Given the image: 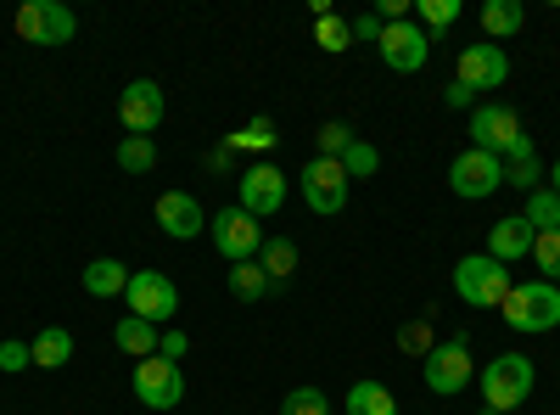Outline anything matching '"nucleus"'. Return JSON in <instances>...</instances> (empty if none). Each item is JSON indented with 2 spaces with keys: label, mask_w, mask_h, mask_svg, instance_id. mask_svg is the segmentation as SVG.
<instances>
[{
  "label": "nucleus",
  "mask_w": 560,
  "mask_h": 415,
  "mask_svg": "<svg viewBox=\"0 0 560 415\" xmlns=\"http://www.w3.org/2000/svg\"><path fill=\"white\" fill-rule=\"evenodd\" d=\"M28 365H34V348H28V343H18V337H7V343H0V371H7V377L28 371Z\"/></svg>",
  "instance_id": "36"
},
{
  "label": "nucleus",
  "mask_w": 560,
  "mask_h": 415,
  "mask_svg": "<svg viewBox=\"0 0 560 415\" xmlns=\"http://www.w3.org/2000/svg\"><path fill=\"white\" fill-rule=\"evenodd\" d=\"M544 180H549V192H555V197H560V158H555V169H549V174H544Z\"/></svg>",
  "instance_id": "41"
},
{
  "label": "nucleus",
  "mask_w": 560,
  "mask_h": 415,
  "mask_svg": "<svg viewBox=\"0 0 560 415\" xmlns=\"http://www.w3.org/2000/svg\"><path fill=\"white\" fill-rule=\"evenodd\" d=\"M510 287H516L510 269L499 258H488V253H465L454 264V292H459V303H471V309H504Z\"/></svg>",
  "instance_id": "4"
},
{
  "label": "nucleus",
  "mask_w": 560,
  "mask_h": 415,
  "mask_svg": "<svg viewBox=\"0 0 560 415\" xmlns=\"http://www.w3.org/2000/svg\"><path fill=\"white\" fill-rule=\"evenodd\" d=\"M522 23H527V7H522V0H488V7H482V28H488L493 45L510 39V34H522Z\"/></svg>",
  "instance_id": "22"
},
{
  "label": "nucleus",
  "mask_w": 560,
  "mask_h": 415,
  "mask_svg": "<svg viewBox=\"0 0 560 415\" xmlns=\"http://www.w3.org/2000/svg\"><path fill=\"white\" fill-rule=\"evenodd\" d=\"M208 169H213V174H224V169H230V147H219V152H208Z\"/></svg>",
  "instance_id": "40"
},
{
  "label": "nucleus",
  "mask_w": 560,
  "mask_h": 415,
  "mask_svg": "<svg viewBox=\"0 0 560 415\" xmlns=\"http://www.w3.org/2000/svg\"><path fill=\"white\" fill-rule=\"evenodd\" d=\"M471 377H477V365H471V348H465V337H459V343H438V348L427 354V388H432L438 399L465 393V388H471Z\"/></svg>",
  "instance_id": "12"
},
{
  "label": "nucleus",
  "mask_w": 560,
  "mask_h": 415,
  "mask_svg": "<svg viewBox=\"0 0 560 415\" xmlns=\"http://www.w3.org/2000/svg\"><path fill=\"white\" fill-rule=\"evenodd\" d=\"M448 186H454V197H465V203H482V197H493V192L504 186V163H499L493 152L465 147V152L448 163Z\"/></svg>",
  "instance_id": "9"
},
{
  "label": "nucleus",
  "mask_w": 560,
  "mask_h": 415,
  "mask_svg": "<svg viewBox=\"0 0 560 415\" xmlns=\"http://www.w3.org/2000/svg\"><path fill=\"white\" fill-rule=\"evenodd\" d=\"M287 192H292V180L280 174L275 163H253L242 174V186H236V208H247L264 224V219H275L280 208H287Z\"/></svg>",
  "instance_id": "10"
},
{
  "label": "nucleus",
  "mask_w": 560,
  "mask_h": 415,
  "mask_svg": "<svg viewBox=\"0 0 560 415\" xmlns=\"http://www.w3.org/2000/svg\"><path fill=\"white\" fill-rule=\"evenodd\" d=\"M415 23L427 28V39L438 45V39L459 23V0H415Z\"/></svg>",
  "instance_id": "23"
},
{
  "label": "nucleus",
  "mask_w": 560,
  "mask_h": 415,
  "mask_svg": "<svg viewBox=\"0 0 560 415\" xmlns=\"http://www.w3.org/2000/svg\"><path fill=\"white\" fill-rule=\"evenodd\" d=\"M465 90H504L510 79V57H504V45H465L459 51V73H454Z\"/></svg>",
  "instance_id": "15"
},
{
  "label": "nucleus",
  "mask_w": 560,
  "mask_h": 415,
  "mask_svg": "<svg viewBox=\"0 0 560 415\" xmlns=\"http://www.w3.org/2000/svg\"><path fill=\"white\" fill-rule=\"evenodd\" d=\"M12 28H18L23 45H68L79 34V18L62 7V0H23Z\"/></svg>",
  "instance_id": "6"
},
{
  "label": "nucleus",
  "mask_w": 560,
  "mask_h": 415,
  "mask_svg": "<svg viewBox=\"0 0 560 415\" xmlns=\"http://www.w3.org/2000/svg\"><path fill=\"white\" fill-rule=\"evenodd\" d=\"M348 28H353V39H359V45H382V34H387V23H382L376 12H359Z\"/></svg>",
  "instance_id": "37"
},
{
  "label": "nucleus",
  "mask_w": 560,
  "mask_h": 415,
  "mask_svg": "<svg viewBox=\"0 0 560 415\" xmlns=\"http://www.w3.org/2000/svg\"><path fill=\"white\" fill-rule=\"evenodd\" d=\"M135 399L147 404V410H174V404H185V371H179L174 359H163V354L140 359V365H135Z\"/></svg>",
  "instance_id": "11"
},
{
  "label": "nucleus",
  "mask_w": 560,
  "mask_h": 415,
  "mask_svg": "<svg viewBox=\"0 0 560 415\" xmlns=\"http://www.w3.org/2000/svg\"><path fill=\"white\" fill-rule=\"evenodd\" d=\"M443 107H454V113H459V107H477V90H465V84L454 79V84L443 90Z\"/></svg>",
  "instance_id": "38"
},
{
  "label": "nucleus",
  "mask_w": 560,
  "mask_h": 415,
  "mask_svg": "<svg viewBox=\"0 0 560 415\" xmlns=\"http://www.w3.org/2000/svg\"><path fill=\"white\" fill-rule=\"evenodd\" d=\"M258 264H264L269 281H292V269H298V242H292V237H269V242L258 247Z\"/></svg>",
  "instance_id": "25"
},
{
  "label": "nucleus",
  "mask_w": 560,
  "mask_h": 415,
  "mask_svg": "<svg viewBox=\"0 0 560 415\" xmlns=\"http://www.w3.org/2000/svg\"><path fill=\"white\" fill-rule=\"evenodd\" d=\"M28 348H34V365H39V371H62V365L73 359V332H68V326H45Z\"/></svg>",
  "instance_id": "21"
},
{
  "label": "nucleus",
  "mask_w": 560,
  "mask_h": 415,
  "mask_svg": "<svg viewBox=\"0 0 560 415\" xmlns=\"http://www.w3.org/2000/svg\"><path fill=\"white\" fill-rule=\"evenodd\" d=\"M504 186H516V192H538L544 186V163L538 158H522V163H504Z\"/></svg>",
  "instance_id": "34"
},
{
  "label": "nucleus",
  "mask_w": 560,
  "mask_h": 415,
  "mask_svg": "<svg viewBox=\"0 0 560 415\" xmlns=\"http://www.w3.org/2000/svg\"><path fill=\"white\" fill-rule=\"evenodd\" d=\"M275 141H280V135H275V118H269V113L247 118L236 135H224V147H230V152H269Z\"/></svg>",
  "instance_id": "24"
},
{
  "label": "nucleus",
  "mask_w": 560,
  "mask_h": 415,
  "mask_svg": "<svg viewBox=\"0 0 560 415\" xmlns=\"http://www.w3.org/2000/svg\"><path fill=\"white\" fill-rule=\"evenodd\" d=\"M342 410L348 415H398V399H393L387 382H353L348 399H342Z\"/></svg>",
  "instance_id": "20"
},
{
  "label": "nucleus",
  "mask_w": 560,
  "mask_h": 415,
  "mask_svg": "<svg viewBox=\"0 0 560 415\" xmlns=\"http://www.w3.org/2000/svg\"><path fill=\"white\" fill-rule=\"evenodd\" d=\"M471 147L477 152H493L499 163H522V158H538V147L522 135V118H516V107H499V102H488V107H471Z\"/></svg>",
  "instance_id": "2"
},
{
  "label": "nucleus",
  "mask_w": 560,
  "mask_h": 415,
  "mask_svg": "<svg viewBox=\"0 0 560 415\" xmlns=\"http://www.w3.org/2000/svg\"><path fill=\"white\" fill-rule=\"evenodd\" d=\"M275 281L264 275V264L258 258H242V264H230V292H236L242 303H258L264 292H269Z\"/></svg>",
  "instance_id": "27"
},
{
  "label": "nucleus",
  "mask_w": 560,
  "mask_h": 415,
  "mask_svg": "<svg viewBox=\"0 0 560 415\" xmlns=\"http://www.w3.org/2000/svg\"><path fill=\"white\" fill-rule=\"evenodd\" d=\"M342 169H348V180H370V174H376L382 169V152L376 147H370V141H359V135H353V147L337 158Z\"/></svg>",
  "instance_id": "30"
},
{
  "label": "nucleus",
  "mask_w": 560,
  "mask_h": 415,
  "mask_svg": "<svg viewBox=\"0 0 560 415\" xmlns=\"http://www.w3.org/2000/svg\"><path fill=\"white\" fill-rule=\"evenodd\" d=\"M427 57H432V39H427V28H420L415 18L387 23V34H382V62H387L393 73H420V68H427Z\"/></svg>",
  "instance_id": "13"
},
{
  "label": "nucleus",
  "mask_w": 560,
  "mask_h": 415,
  "mask_svg": "<svg viewBox=\"0 0 560 415\" xmlns=\"http://www.w3.org/2000/svg\"><path fill=\"white\" fill-rule=\"evenodd\" d=\"M185 348H191V337H185V332H163V343H158V354H163V359H174V365H179V354H185Z\"/></svg>",
  "instance_id": "39"
},
{
  "label": "nucleus",
  "mask_w": 560,
  "mask_h": 415,
  "mask_svg": "<svg viewBox=\"0 0 560 415\" xmlns=\"http://www.w3.org/2000/svg\"><path fill=\"white\" fill-rule=\"evenodd\" d=\"M280 415H331V399H325L319 388H292L287 399H280Z\"/></svg>",
  "instance_id": "31"
},
{
  "label": "nucleus",
  "mask_w": 560,
  "mask_h": 415,
  "mask_svg": "<svg viewBox=\"0 0 560 415\" xmlns=\"http://www.w3.org/2000/svg\"><path fill=\"white\" fill-rule=\"evenodd\" d=\"M152 214L163 224V237H174V242H197L202 230H208V214H202V203L191 192H163Z\"/></svg>",
  "instance_id": "16"
},
{
  "label": "nucleus",
  "mask_w": 560,
  "mask_h": 415,
  "mask_svg": "<svg viewBox=\"0 0 560 415\" xmlns=\"http://www.w3.org/2000/svg\"><path fill=\"white\" fill-rule=\"evenodd\" d=\"M533 242H538V230L522 214H504V219L488 224V258H499L504 269L516 264V258H533Z\"/></svg>",
  "instance_id": "17"
},
{
  "label": "nucleus",
  "mask_w": 560,
  "mask_h": 415,
  "mask_svg": "<svg viewBox=\"0 0 560 415\" xmlns=\"http://www.w3.org/2000/svg\"><path fill=\"white\" fill-rule=\"evenodd\" d=\"M504 326L522 332V337L555 332V326H560V287L544 281V275H538V281L510 287V298H504Z\"/></svg>",
  "instance_id": "3"
},
{
  "label": "nucleus",
  "mask_w": 560,
  "mask_h": 415,
  "mask_svg": "<svg viewBox=\"0 0 560 415\" xmlns=\"http://www.w3.org/2000/svg\"><path fill=\"white\" fill-rule=\"evenodd\" d=\"M129 275H135V269H124L118 258H90V264H84V292H90V298H124Z\"/></svg>",
  "instance_id": "19"
},
{
  "label": "nucleus",
  "mask_w": 560,
  "mask_h": 415,
  "mask_svg": "<svg viewBox=\"0 0 560 415\" xmlns=\"http://www.w3.org/2000/svg\"><path fill=\"white\" fill-rule=\"evenodd\" d=\"M477 388H482V404H488V410H499V415H516V410L527 404V393L538 388V365H533V354L504 348L499 359H488V365H482Z\"/></svg>",
  "instance_id": "1"
},
{
  "label": "nucleus",
  "mask_w": 560,
  "mask_h": 415,
  "mask_svg": "<svg viewBox=\"0 0 560 415\" xmlns=\"http://www.w3.org/2000/svg\"><path fill=\"white\" fill-rule=\"evenodd\" d=\"M113 343L140 365V359H152L158 354V343H163V326H152V320H140V314H124L118 326H113Z\"/></svg>",
  "instance_id": "18"
},
{
  "label": "nucleus",
  "mask_w": 560,
  "mask_h": 415,
  "mask_svg": "<svg viewBox=\"0 0 560 415\" xmlns=\"http://www.w3.org/2000/svg\"><path fill=\"white\" fill-rule=\"evenodd\" d=\"M533 264L544 269V281L560 287V230H544V237L533 242Z\"/></svg>",
  "instance_id": "32"
},
{
  "label": "nucleus",
  "mask_w": 560,
  "mask_h": 415,
  "mask_svg": "<svg viewBox=\"0 0 560 415\" xmlns=\"http://www.w3.org/2000/svg\"><path fill=\"white\" fill-rule=\"evenodd\" d=\"M118 169L124 174H152L158 169V141L152 135H124L118 141Z\"/></svg>",
  "instance_id": "26"
},
{
  "label": "nucleus",
  "mask_w": 560,
  "mask_h": 415,
  "mask_svg": "<svg viewBox=\"0 0 560 415\" xmlns=\"http://www.w3.org/2000/svg\"><path fill=\"white\" fill-rule=\"evenodd\" d=\"M208 237H213V247H219V258L224 264H242V258H258V247L269 242L264 237V224L247 214V208H219L213 219H208Z\"/></svg>",
  "instance_id": "5"
},
{
  "label": "nucleus",
  "mask_w": 560,
  "mask_h": 415,
  "mask_svg": "<svg viewBox=\"0 0 560 415\" xmlns=\"http://www.w3.org/2000/svg\"><path fill=\"white\" fill-rule=\"evenodd\" d=\"M314 45H319V51H331V57H342L348 45H353V28H348V18L325 12V18L314 23Z\"/></svg>",
  "instance_id": "29"
},
{
  "label": "nucleus",
  "mask_w": 560,
  "mask_h": 415,
  "mask_svg": "<svg viewBox=\"0 0 560 415\" xmlns=\"http://www.w3.org/2000/svg\"><path fill=\"white\" fill-rule=\"evenodd\" d=\"M124 303H129V314H140V320H152V326H163V320L179 314V287L168 281L163 269H135V275H129V287H124Z\"/></svg>",
  "instance_id": "7"
},
{
  "label": "nucleus",
  "mask_w": 560,
  "mask_h": 415,
  "mask_svg": "<svg viewBox=\"0 0 560 415\" xmlns=\"http://www.w3.org/2000/svg\"><path fill=\"white\" fill-rule=\"evenodd\" d=\"M522 219L538 230V237H544V230H560V197L549 192V186H538L533 197H527V208H522Z\"/></svg>",
  "instance_id": "28"
},
{
  "label": "nucleus",
  "mask_w": 560,
  "mask_h": 415,
  "mask_svg": "<svg viewBox=\"0 0 560 415\" xmlns=\"http://www.w3.org/2000/svg\"><path fill=\"white\" fill-rule=\"evenodd\" d=\"M314 147H319L314 158H342V152L353 147V129L331 118V124H319V135H314Z\"/></svg>",
  "instance_id": "33"
},
{
  "label": "nucleus",
  "mask_w": 560,
  "mask_h": 415,
  "mask_svg": "<svg viewBox=\"0 0 560 415\" xmlns=\"http://www.w3.org/2000/svg\"><path fill=\"white\" fill-rule=\"evenodd\" d=\"M348 169L337 163V158H308V169L298 174V192H303V203L314 208V214H342L348 208Z\"/></svg>",
  "instance_id": "8"
},
{
  "label": "nucleus",
  "mask_w": 560,
  "mask_h": 415,
  "mask_svg": "<svg viewBox=\"0 0 560 415\" xmlns=\"http://www.w3.org/2000/svg\"><path fill=\"white\" fill-rule=\"evenodd\" d=\"M398 348L404 354H415V359H427L438 343H432V326H427V320H409V326H398Z\"/></svg>",
  "instance_id": "35"
},
{
  "label": "nucleus",
  "mask_w": 560,
  "mask_h": 415,
  "mask_svg": "<svg viewBox=\"0 0 560 415\" xmlns=\"http://www.w3.org/2000/svg\"><path fill=\"white\" fill-rule=\"evenodd\" d=\"M163 113H168L163 84H152V79L124 84V96H118V118H124V129H129V135H158Z\"/></svg>",
  "instance_id": "14"
}]
</instances>
